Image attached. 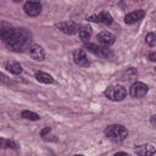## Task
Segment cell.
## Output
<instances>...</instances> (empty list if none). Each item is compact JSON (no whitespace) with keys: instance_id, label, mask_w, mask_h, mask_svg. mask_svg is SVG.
<instances>
[{"instance_id":"6da1fadb","label":"cell","mask_w":156,"mask_h":156,"mask_svg":"<svg viewBox=\"0 0 156 156\" xmlns=\"http://www.w3.org/2000/svg\"><path fill=\"white\" fill-rule=\"evenodd\" d=\"M30 33L26 29H13L10 37L5 40L7 48L13 51H24L26 49H30Z\"/></svg>"},{"instance_id":"7a4b0ae2","label":"cell","mask_w":156,"mask_h":156,"mask_svg":"<svg viewBox=\"0 0 156 156\" xmlns=\"http://www.w3.org/2000/svg\"><path fill=\"white\" fill-rule=\"evenodd\" d=\"M105 134H106V136H108V138L112 139V140L121 141V140H124V139L128 136V130H127L123 126H119V124H111V126H108V127L105 129Z\"/></svg>"},{"instance_id":"3957f363","label":"cell","mask_w":156,"mask_h":156,"mask_svg":"<svg viewBox=\"0 0 156 156\" xmlns=\"http://www.w3.org/2000/svg\"><path fill=\"white\" fill-rule=\"evenodd\" d=\"M105 95L111 101H121V100H123L127 96V90L122 85H118V84L110 85L105 90Z\"/></svg>"},{"instance_id":"277c9868","label":"cell","mask_w":156,"mask_h":156,"mask_svg":"<svg viewBox=\"0 0 156 156\" xmlns=\"http://www.w3.org/2000/svg\"><path fill=\"white\" fill-rule=\"evenodd\" d=\"M147 90H149V88H147L146 84H144V83H141V82H135V83L132 84L130 90H129V94H130L132 98L139 99V98L145 96L146 93H147Z\"/></svg>"},{"instance_id":"5b68a950","label":"cell","mask_w":156,"mask_h":156,"mask_svg":"<svg viewBox=\"0 0 156 156\" xmlns=\"http://www.w3.org/2000/svg\"><path fill=\"white\" fill-rule=\"evenodd\" d=\"M115 39H116V37H115L112 33L107 32V30H102V32H100V33L98 34V41H99L104 48L111 46V45L115 43Z\"/></svg>"},{"instance_id":"8992f818","label":"cell","mask_w":156,"mask_h":156,"mask_svg":"<svg viewBox=\"0 0 156 156\" xmlns=\"http://www.w3.org/2000/svg\"><path fill=\"white\" fill-rule=\"evenodd\" d=\"M57 28L65 33V34H68V35H72L74 33L78 32V24L73 21H68V22H62V23H58L57 24Z\"/></svg>"},{"instance_id":"52a82bcc","label":"cell","mask_w":156,"mask_h":156,"mask_svg":"<svg viewBox=\"0 0 156 156\" xmlns=\"http://www.w3.org/2000/svg\"><path fill=\"white\" fill-rule=\"evenodd\" d=\"M23 10H24V12H26L28 16L35 17V16H38V15L40 13L41 6H40L39 2H29V1H27V2L24 4V6H23Z\"/></svg>"},{"instance_id":"ba28073f","label":"cell","mask_w":156,"mask_h":156,"mask_svg":"<svg viewBox=\"0 0 156 156\" xmlns=\"http://www.w3.org/2000/svg\"><path fill=\"white\" fill-rule=\"evenodd\" d=\"M73 61L78 66H89L90 65V62L88 61V57H87L85 51L82 50V49H78V50H76L73 52Z\"/></svg>"},{"instance_id":"9c48e42d","label":"cell","mask_w":156,"mask_h":156,"mask_svg":"<svg viewBox=\"0 0 156 156\" xmlns=\"http://www.w3.org/2000/svg\"><path fill=\"white\" fill-rule=\"evenodd\" d=\"M85 46L88 48L89 51H91L93 54H95V55H98V56H100V57L106 58V57L111 56V52H110L107 49H105V48H100V46H98V45H95V44H87Z\"/></svg>"},{"instance_id":"30bf717a","label":"cell","mask_w":156,"mask_h":156,"mask_svg":"<svg viewBox=\"0 0 156 156\" xmlns=\"http://www.w3.org/2000/svg\"><path fill=\"white\" fill-rule=\"evenodd\" d=\"M144 16H145L144 10H136V11H133V12L128 13V15L124 17V22H126L127 24H132V23H135V22H138L139 20H141Z\"/></svg>"},{"instance_id":"8fae6325","label":"cell","mask_w":156,"mask_h":156,"mask_svg":"<svg viewBox=\"0 0 156 156\" xmlns=\"http://www.w3.org/2000/svg\"><path fill=\"white\" fill-rule=\"evenodd\" d=\"M29 55L32 58L37 60V61H43L44 57H45V52H44V49L39 45H32L30 46V50H29Z\"/></svg>"},{"instance_id":"7c38bea8","label":"cell","mask_w":156,"mask_h":156,"mask_svg":"<svg viewBox=\"0 0 156 156\" xmlns=\"http://www.w3.org/2000/svg\"><path fill=\"white\" fill-rule=\"evenodd\" d=\"M15 28H12V26H10L9 23L6 22H0V38H2V40L5 41L10 34L13 32Z\"/></svg>"},{"instance_id":"4fadbf2b","label":"cell","mask_w":156,"mask_h":156,"mask_svg":"<svg viewBox=\"0 0 156 156\" xmlns=\"http://www.w3.org/2000/svg\"><path fill=\"white\" fill-rule=\"evenodd\" d=\"M155 147L152 145H140L139 147L135 149V152L141 155V156H149V155H154L155 154Z\"/></svg>"},{"instance_id":"5bb4252c","label":"cell","mask_w":156,"mask_h":156,"mask_svg":"<svg viewBox=\"0 0 156 156\" xmlns=\"http://www.w3.org/2000/svg\"><path fill=\"white\" fill-rule=\"evenodd\" d=\"M35 78H37V80H39L40 83H44V84H51V83H54V78L49 73H45V72H41V71H39V72L35 73Z\"/></svg>"},{"instance_id":"9a60e30c","label":"cell","mask_w":156,"mask_h":156,"mask_svg":"<svg viewBox=\"0 0 156 156\" xmlns=\"http://www.w3.org/2000/svg\"><path fill=\"white\" fill-rule=\"evenodd\" d=\"M96 18H98V22H101L104 24H111L113 21L112 16L107 11H101L99 15H96Z\"/></svg>"},{"instance_id":"2e32d148","label":"cell","mask_w":156,"mask_h":156,"mask_svg":"<svg viewBox=\"0 0 156 156\" xmlns=\"http://www.w3.org/2000/svg\"><path fill=\"white\" fill-rule=\"evenodd\" d=\"M6 69L13 74H20L22 72V66L18 62H7L6 63Z\"/></svg>"},{"instance_id":"e0dca14e","label":"cell","mask_w":156,"mask_h":156,"mask_svg":"<svg viewBox=\"0 0 156 156\" xmlns=\"http://www.w3.org/2000/svg\"><path fill=\"white\" fill-rule=\"evenodd\" d=\"M78 34H79V38H80L83 41H87V40L90 38V35H91V29H90L89 27H83L82 29H79Z\"/></svg>"},{"instance_id":"ac0fdd59","label":"cell","mask_w":156,"mask_h":156,"mask_svg":"<svg viewBox=\"0 0 156 156\" xmlns=\"http://www.w3.org/2000/svg\"><path fill=\"white\" fill-rule=\"evenodd\" d=\"M21 116L26 119H29V121H38L40 118V116L35 112H32V111H22Z\"/></svg>"},{"instance_id":"d6986e66","label":"cell","mask_w":156,"mask_h":156,"mask_svg":"<svg viewBox=\"0 0 156 156\" xmlns=\"http://www.w3.org/2000/svg\"><path fill=\"white\" fill-rule=\"evenodd\" d=\"M0 147L5 149V147H12V149H17L18 145L12 141V140H9V139H4V138H0Z\"/></svg>"},{"instance_id":"ffe728a7","label":"cell","mask_w":156,"mask_h":156,"mask_svg":"<svg viewBox=\"0 0 156 156\" xmlns=\"http://www.w3.org/2000/svg\"><path fill=\"white\" fill-rule=\"evenodd\" d=\"M145 39H146L147 45H150V46H155V44H156V37H155L154 33H149V34L146 35Z\"/></svg>"},{"instance_id":"44dd1931","label":"cell","mask_w":156,"mask_h":156,"mask_svg":"<svg viewBox=\"0 0 156 156\" xmlns=\"http://www.w3.org/2000/svg\"><path fill=\"white\" fill-rule=\"evenodd\" d=\"M0 82H2V83H9V79H7L6 76H4L2 73H0Z\"/></svg>"},{"instance_id":"7402d4cb","label":"cell","mask_w":156,"mask_h":156,"mask_svg":"<svg viewBox=\"0 0 156 156\" xmlns=\"http://www.w3.org/2000/svg\"><path fill=\"white\" fill-rule=\"evenodd\" d=\"M50 130H51V129H50L49 127H46V128H44V129L41 130V136H44V135H45L46 133H50Z\"/></svg>"},{"instance_id":"603a6c76","label":"cell","mask_w":156,"mask_h":156,"mask_svg":"<svg viewBox=\"0 0 156 156\" xmlns=\"http://www.w3.org/2000/svg\"><path fill=\"white\" fill-rule=\"evenodd\" d=\"M155 57H156V54H155V52H152V54H150V60H151L152 62H154V61L156 60Z\"/></svg>"},{"instance_id":"cb8c5ba5","label":"cell","mask_w":156,"mask_h":156,"mask_svg":"<svg viewBox=\"0 0 156 156\" xmlns=\"http://www.w3.org/2000/svg\"><path fill=\"white\" fill-rule=\"evenodd\" d=\"M155 119H156V116L154 115V116L151 117V124H152V126H155Z\"/></svg>"},{"instance_id":"d4e9b609","label":"cell","mask_w":156,"mask_h":156,"mask_svg":"<svg viewBox=\"0 0 156 156\" xmlns=\"http://www.w3.org/2000/svg\"><path fill=\"white\" fill-rule=\"evenodd\" d=\"M29 2H39L40 4V0H28Z\"/></svg>"},{"instance_id":"484cf974","label":"cell","mask_w":156,"mask_h":156,"mask_svg":"<svg viewBox=\"0 0 156 156\" xmlns=\"http://www.w3.org/2000/svg\"><path fill=\"white\" fill-rule=\"evenodd\" d=\"M12 1H15V2H20V1H22V0H12Z\"/></svg>"}]
</instances>
